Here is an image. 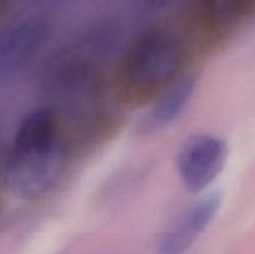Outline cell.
I'll return each instance as SVG.
<instances>
[{
  "label": "cell",
  "instance_id": "obj_1",
  "mask_svg": "<svg viewBox=\"0 0 255 254\" xmlns=\"http://www.w3.org/2000/svg\"><path fill=\"white\" fill-rule=\"evenodd\" d=\"M46 105L20 121L4 166V178L16 197L34 201L46 196L62 177L66 164L64 129Z\"/></svg>",
  "mask_w": 255,
  "mask_h": 254
},
{
  "label": "cell",
  "instance_id": "obj_2",
  "mask_svg": "<svg viewBox=\"0 0 255 254\" xmlns=\"http://www.w3.org/2000/svg\"><path fill=\"white\" fill-rule=\"evenodd\" d=\"M187 50L171 30H144L129 44L116 74V95L129 106L153 102L183 75Z\"/></svg>",
  "mask_w": 255,
  "mask_h": 254
},
{
  "label": "cell",
  "instance_id": "obj_3",
  "mask_svg": "<svg viewBox=\"0 0 255 254\" xmlns=\"http://www.w3.org/2000/svg\"><path fill=\"white\" fill-rule=\"evenodd\" d=\"M45 92V105L57 115L62 126L67 120L75 124H92L104 111V75L85 54L60 59L50 70Z\"/></svg>",
  "mask_w": 255,
  "mask_h": 254
},
{
  "label": "cell",
  "instance_id": "obj_4",
  "mask_svg": "<svg viewBox=\"0 0 255 254\" xmlns=\"http://www.w3.org/2000/svg\"><path fill=\"white\" fill-rule=\"evenodd\" d=\"M228 159V146L218 136L199 133L179 146L176 168L188 192L199 194L219 177Z\"/></svg>",
  "mask_w": 255,
  "mask_h": 254
},
{
  "label": "cell",
  "instance_id": "obj_5",
  "mask_svg": "<svg viewBox=\"0 0 255 254\" xmlns=\"http://www.w3.org/2000/svg\"><path fill=\"white\" fill-rule=\"evenodd\" d=\"M49 24L40 16L14 22L0 32V76H11L27 66L49 36Z\"/></svg>",
  "mask_w": 255,
  "mask_h": 254
},
{
  "label": "cell",
  "instance_id": "obj_6",
  "mask_svg": "<svg viewBox=\"0 0 255 254\" xmlns=\"http://www.w3.org/2000/svg\"><path fill=\"white\" fill-rule=\"evenodd\" d=\"M221 208L217 192L199 197L164 231L159 241L161 254H184L204 233Z\"/></svg>",
  "mask_w": 255,
  "mask_h": 254
},
{
  "label": "cell",
  "instance_id": "obj_7",
  "mask_svg": "<svg viewBox=\"0 0 255 254\" xmlns=\"http://www.w3.org/2000/svg\"><path fill=\"white\" fill-rule=\"evenodd\" d=\"M196 77L188 75L182 76L178 81L162 92L142 120V132L154 133L176 124L188 109L196 92Z\"/></svg>",
  "mask_w": 255,
  "mask_h": 254
},
{
  "label": "cell",
  "instance_id": "obj_8",
  "mask_svg": "<svg viewBox=\"0 0 255 254\" xmlns=\"http://www.w3.org/2000/svg\"><path fill=\"white\" fill-rule=\"evenodd\" d=\"M252 0H198L199 14L208 26L224 29L236 24Z\"/></svg>",
  "mask_w": 255,
  "mask_h": 254
},
{
  "label": "cell",
  "instance_id": "obj_9",
  "mask_svg": "<svg viewBox=\"0 0 255 254\" xmlns=\"http://www.w3.org/2000/svg\"><path fill=\"white\" fill-rule=\"evenodd\" d=\"M171 1L172 0H134V2L144 10H158Z\"/></svg>",
  "mask_w": 255,
  "mask_h": 254
},
{
  "label": "cell",
  "instance_id": "obj_10",
  "mask_svg": "<svg viewBox=\"0 0 255 254\" xmlns=\"http://www.w3.org/2000/svg\"><path fill=\"white\" fill-rule=\"evenodd\" d=\"M31 1L36 2V4L55 5V4H60V2H64V1H66V0H31Z\"/></svg>",
  "mask_w": 255,
  "mask_h": 254
},
{
  "label": "cell",
  "instance_id": "obj_11",
  "mask_svg": "<svg viewBox=\"0 0 255 254\" xmlns=\"http://www.w3.org/2000/svg\"><path fill=\"white\" fill-rule=\"evenodd\" d=\"M21 1V0H0V4H10V2H16ZM31 1V0H30Z\"/></svg>",
  "mask_w": 255,
  "mask_h": 254
}]
</instances>
